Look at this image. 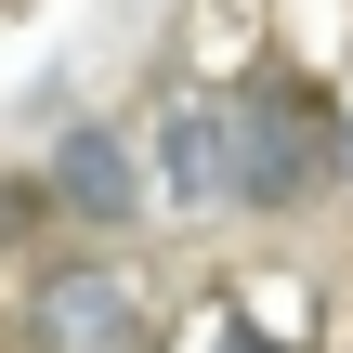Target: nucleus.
Returning <instances> with one entry per match:
<instances>
[{"instance_id": "1", "label": "nucleus", "mask_w": 353, "mask_h": 353, "mask_svg": "<svg viewBox=\"0 0 353 353\" xmlns=\"http://www.w3.org/2000/svg\"><path fill=\"white\" fill-rule=\"evenodd\" d=\"M26 353H157V301H144V275L105 262V249L39 262V288H26Z\"/></svg>"}, {"instance_id": "2", "label": "nucleus", "mask_w": 353, "mask_h": 353, "mask_svg": "<svg viewBox=\"0 0 353 353\" xmlns=\"http://www.w3.org/2000/svg\"><path fill=\"white\" fill-rule=\"evenodd\" d=\"M236 105V210H301L327 183V131L341 105L301 92V79H262V92H223Z\"/></svg>"}, {"instance_id": "3", "label": "nucleus", "mask_w": 353, "mask_h": 353, "mask_svg": "<svg viewBox=\"0 0 353 353\" xmlns=\"http://www.w3.org/2000/svg\"><path fill=\"white\" fill-rule=\"evenodd\" d=\"M39 196H52L65 223H92V236H118V223L144 210V157H131V131H105V118H79V131H52V157H39Z\"/></svg>"}, {"instance_id": "4", "label": "nucleus", "mask_w": 353, "mask_h": 353, "mask_svg": "<svg viewBox=\"0 0 353 353\" xmlns=\"http://www.w3.org/2000/svg\"><path fill=\"white\" fill-rule=\"evenodd\" d=\"M157 183L183 210H236V105L223 92H170L157 105Z\"/></svg>"}, {"instance_id": "5", "label": "nucleus", "mask_w": 353, "mask_h": 353, "mask_svg": "<svg viewBox=\"0 0 353 353\" xmlns=\"http://www.w3.org/2000/svg\"><path fill=\"white\" fill-rule=\"evenodd\" d=\"M327 170H353V118H341V131H327Z\"/></svg>"}, {"instance_id": "6", "label": "nucleus", "mask_w": 353, "mask_h": 353, "mask_svg": "<svg viewBox=\"0 0 353 353\" xmlns=\"http://www.w3.org/2000/svg\"><path fill=\"white\" fill-rule=\"evenodd\" d=\"M223 353H275V341H262V327H223Z\"/></svg>"}]
</instances>
